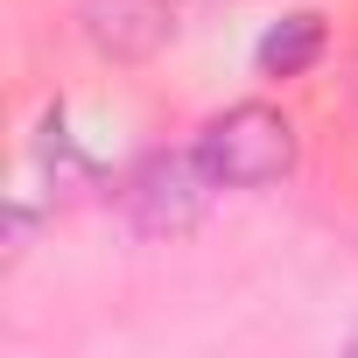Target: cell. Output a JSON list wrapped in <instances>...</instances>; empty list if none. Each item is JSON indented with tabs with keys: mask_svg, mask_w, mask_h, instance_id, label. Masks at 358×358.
I'll return each mask as SVG.
<instances>
[{
	"mask_svg": "<svg viewBox=\"0 0 358 358\" xmlns=\"http://www.w3.org/2000/svg\"><path fill=\"white\" fill-rule=\"evenodd\" d=\"M197 162L218 190H267L295 169V120L274 106H232L197 134Z\"/></svg>",
	"mask_w": 358,
	"mask_h": 358,
	"instance_id": "1",
	"label": "cell"
},
{
	"mask_svg": "<svg viewBox=\"0 0 358 358\" xmlns=\"http://www.w3.org/2000/svg\"><path fill=\"white\" fill-rule=\"evenodd\" d=\"M211 190L218 183H211V169L197 162V148L190 155H155V162L134 169V183H127V218L141 232H155V239H176V232H190L204 218Z\"/></svg>",
	"mask_w": 358,
	"mask_h": 358,
	"instance_id": "2",
	"label": "cell"
},
{
	"mask_svg": "<svg viewBox=\"0 0 358 358\" xmlns=\"http://www.w3.org/2000/svg\"><path fill=\"white\" fill-rule=\"evenodd\" d=\"M78 22H85V43H92L99 57L141 64V57H155V50L169 43L176 8H169V0H85Z\"/></svg>",
	"mask_w": 358,
	"mask_h": 358,
	"instance_id": "3",
	"label": "cell"
},
{
	"mask_svg": "<svg viewBox=\"0 0 358 358\" xmlns=\"http://www.w3.org/2000/svg\"><path fill=\"white\" fill-rule=\"evenodd\" d=\"M323 15H288V22H274L267 36H260V50H253V64H260V78H302L316 57H323Z\"/></svg>",
	"mask_w": 358,
	"mask_h": 358,
	"instance_id": "4",
	"label": "cell"
}]
</instances>
